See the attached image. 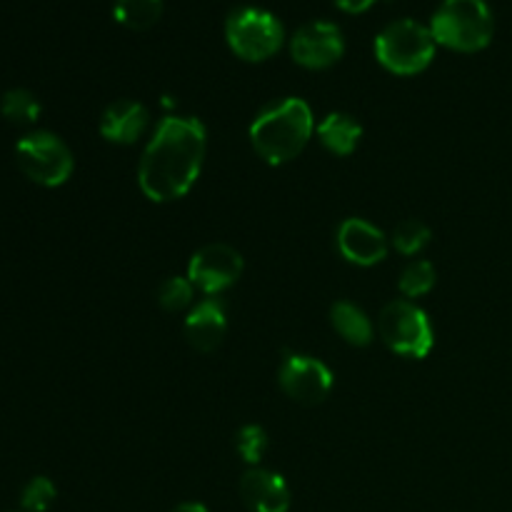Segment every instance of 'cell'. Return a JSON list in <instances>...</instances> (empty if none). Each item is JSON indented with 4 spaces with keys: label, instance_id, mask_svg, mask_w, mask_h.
<instances>
[{
    "label": "cell",
    "instance_id": "obj_19",
    "mask_svg": "<svg viewBox=\"0 0 512 512\" xmlns=\"http://www.w3.org/2000/svg\"><path fill=\"white\" fill-rule=\"evenodd\" d=\"M435 285V268L428 260H415L400 275V293L405 298H420V295L430 293Z\"/></svg>",
    "mask_w": 512,
    "mask_h": 512
},
{
    "label": "cell",
    "instance_id": "obj_11",
    "mask_svg": "<svg viewBox=\"0 0 512 512\" xmlns=\"http://www.w3.org/2000/svg\"><path fill=\"white\" fill-rule=\"evenodd\" d=\"M338 250L348 263L370 268L388 255V240L383 230L370 225L368 220L348 218L338 230Z\"/></svg>",
    "mask_w": 512,
    "mask_h": 512
},
{
    "label": "cell",
    "instance_id": "obj_16",
    "mask_svg": "<svg viewBox=\"0 0 512 512\" xmlns=\"http://www.w3.org/2000/svg\"><path fill=\"white\" fill-rule=\"evenodd\" d=\"M363 128L345 113H330L323 123L318 125V138L330 153L350 155L360 143Z\"/></svg>",
    "mask_w": 512,
    "mask_h": 512
},
{
    "label": "cell",
    "instance_id": "obj_14",
    "mask_svg": "<svg viewBox=\"0 0 512 512\" xmlns=\"http://www.w3.org/2000/svg\"><path fill=\"white\" fill-rule=\"evenodd\" d=\"M225 333H228V320H225V310L218 300H203L198 308L190 310L185 318V338L200 353H213L220 343H223Z\"/></svg>",
    "mask_w": 512,
    "mask_h": 512
},
{
    "label": "cell",
    "instance_id": "obj_25",
    "mask_svg": "<svg viewBox=\"0 0 512 512\" xmlns=\"http://www.w3.org/2000/svg\"><path fill=\"white\" fill-rule=\"evenodd\" d=\"M173 512H208V508L200 503H183V505H178Z\"/></svg>",
    "mask_w": 512,
    "mask_h": 512
},
{
    "label": "cell",
    "instance_id": "obj_1",
    "mask_svg": "<svg viewBox=\"0 0 512 512\" xmlns=\"http://www.w3.org/2000/svg\"><path fill=\"white\" fill-rule=\"evenodd\" d=\"M208 135L198 118L170 115L155 128L138 168V183L153 203H170L190 193L203 170Z\"/></svg>",
    "mask_w": 512,
    "mask_h": 512
},
{
    "label": "cell",
    "instance_id": "obj_21",
    "mask_svg": "<svg viewBox=\"0 0 512 512\" xmlns=\"http://www.w3.org/2000/svg\"><path fill=\"white\" fill-rule=\"evenodd\" d=\"M235 448H238L240 458H243L245 463L258 468L265 450H268V435H265V430L260 428V425H245V428H240L238 435H235Z\"/></svg>",
    "mask_w": 512,
    "mask_h": 512
},
{
    "label": "cell",
    "instance_id": "obj_4",
    "mask_svg": "<svg viewBox=\"0 0 512 512\" xmlns=\"http://www.w3.org/2000/svg\"><path fill=\"white\" fill-rule=\"evenodd\" d=\"M435 38L418 20H395L375 38V58L395 75H418L433 63Z\"/></svg>",
    "mask_w": 512,
    "mask_h": 512
},
{
    "label": "cell",
    "instance_id": "obj_3",
    "mask_svg": "<svg viewBox=\"0 0 512 512\" xmlns=\"http://www.w3.org/2000/svg\"><path fill=\"white\" fill-rule=\"evenodd\" d=\"M435 43L458 53H478L488 48L495 20L485 0H443L430 20Z\"/></svg>",
    "mask_w": 512,
    "mask_h": 512
},
{
    "label": "cell",
    "instance_id": "obj_8",
    "mask_svg": "<svg viewBox=\"0 0 512 512\" xmlns=\"http://www.w3.org/2000/svg\"><path fill=\"white\" fill-rule=\"evenodd\" d=\"M278 383L288 398L300 405H318L333 390V373L310 355H288L280 365Z\"/></svg>",
    "mask_w": 512,
    "mask_h": 512
},
{
    "label": "cell",
    "instance_id": "obj_7",
    "mask_svg": "<svg viewBox=\"0 0 512 512\" xmlns=\"http://www.w3.org/2000/svg\"><path fill=\"white\" fill-rule=\"evenodd\" d=\"M378 333L393 353L410 358H428L435 335L428 315L410 300H393L378 318Z\"/></svg>",
    "mask_w": 512,
    "mask_h": 512
},
{
    "label": "cell",
    "instance_id": "obj_17",
    "mask_svg": "<svg viewBox=\"0 0 512 512\" xmlns=\"http://www.w3.org/2000/svg\"><path fill=\"white\" fill-rule=\"evenodd\" d=\"M163 15V0H115V20L130 30H148Z\"/></svg>",
    "mask_w": 512,
    "mask_h": 512
},
{
    "label": "cell",
    "instance_id": "obj_15",
    "mask_svg": "<svg viewBox=\"0 0 512 512\" xmlns=\"http://www.w3.org/2000/svg\"><path fill=\"white\" fill-rule=\"evenodd\" d=\"M330 323L345 343L358 345V348L373 343V323L358 305L348 303V300H340L330 308Z\"/></svg>",
    "mask_w": 512,
    "mask_h": 512
},
{
    "label": "cell",
    "instance_id": "obj_9",
    "mask_svg": "<svg viewBox=\"0 0 512 512\" xmlns=\"http://www.w3.org/2000/svg\"><path fill=\"white\" fill-rule=\"evenodd\" d=\"M243 273V255L225 243L200 248L188 263V280L203 293L215 295L235 283Z\"/></svg>",
    "mask_w": 512,
    "mask_h": 512
},
{
    "label": "cell",
    "instance_id": "obj_10",
    "mask_svg": "<svg viewBox=\"0 0 512 512\" xmlns=\"http://www.w3.org/2000/svg\"><path fill=\"white\" fill-rule=\"evenodd\" d=\"M345 40L335 23L328 20H315L303 25L290 40V55L298 65L310 70H323L338 63L343 58Z\"/></svg>",
    "mask_w": 512,
    "mask_h": 512
},
{
    "label": "cell",
    "instance_id": "obj_6",
    "mask_svg": "<svg viewBox=\"0 0 512 512\" xmlns=\"http://www.w3.org/2000/svg\"><path fill=\"white\" fill-rule=\"evenodd\" d=\"M15 160L25 178L43 188H58L73 175V153L58 135L48 130L28 133L15 145Z\"/></svg>",
    "mask_w": 512,
    "mask_h": 512
},
{
    "label": "cell",
    "instance_id": "obj_13",
    "mask_svg": "<svg viewBox=\"0 0 512 512\" xmlns=\"http://www.w3.org/2000/svg\"><path fill=\"white\" fill-rule=\"evenodd\" d=\"M145 128H148V110L135 100H115L100 118V135L108 143H135L138 138H143Z\"/></svg>",
    "mask_w": 512,
    "mask_h": 512
},
{
    "label": "cell",
    "instance_id": "obj_22",
    "mask_svg": "<svg viewBox=\"0 0 512 512\" xmlns=\"http://www.w3.org/2000/svg\"><path fill=\"white\" fill-rule=\"evenodd\" d=\"M195 285L188 278H168L158 288V303L163 305L168 313H180L193 303Z\"/></svg>",
    "mask_w": 512,
    "mask_h": 512
},
{
    "label": "cell",
    "instance_id": "obj_18",
    "mask_svg": "<svg viewBox=\"0 0 512 512\" xmlns=\"http://www.w3.org/2000/svg\"><path fill=\"white\" fill-rule=\"evenodd\" d=\"M0 113L15 125H30L40 118V103L30 90L15 88L0 98Z\"/></svg>",
    "mask_w": 512,
    "mask_h": 512
},
{
    "label": "cell",
    "instance_id": "obj_2",
    "mask_svg": "<svg viewBox=\"0 0 512 512\" xmlns=\"http://www.w3.org/2000/svg\"><path fill=\"white\" fill-rule=\"evenodd\" d=\"M313 110L305 100L285 98L260 110L250 125V143L270 165L290 163L313 138Z\"/></svg>",
    "mask_w": 512,
    "mask_h": 512
},
{
    "label": "cell",
    "instance_id": "obj_24",
    "mask_svg": "<svg viewBox=\"0 0 512 512\" xmlns=\"http://www.w3.org/2000/svg\"><path fill=\"white\" fill-rule=\"evenodd\" d=\"M335 3H338V8L345 10V13H365L375 0H335Z\"/></svg>",
    "mask_w": 512,
    "mask_h": 512
},
{
    "label": "cell",
    "instance_id": "obj_23",
    "mask_svg": "<svg viewBox=\"0 0 512 512\" xmlns=\"http://www.w3.org/2000/svg\"><path fill=\"white\" fill-rule=\"evenodd\" d=\"M58 498V490H55L53 480L48 478H33L23 490V498H20V505H23L28 512H45L50 505Z\"/></svg>",
    "mask_w": 512,
    "mask_h": 512
},
{
    "label": "cell",
    "instance_id": "obj_20",
    "mask_svg": "<svg viewBox=\"0 0 512 512\" xmlns=\"http://www.w3.org/2000/svg\"><path fill=\"white\" fill-rule=\"evenodd\" d=\"M430 228L425 223H420V220H403V223L395 228L393 233V245L398 248V253L403 255H415L420 253V250L425 248V245L430 243Z\"/></svg>",
    "mask_w": 512,
    "mask_h": 512
},
{
    "label": "cell",
    "instance_id": "obj_12",
    "mask_svg": "<svg viewBox=\"0 0 512 512\" xmlns=\"http://www.w3.org/2000/svg\"><path fill=\"white\" fill-rule=\"evenodd\" d=\"M240 498L250 512H288L290 490L283 475L263 468H250L240 478Z\"/></svg>",
    "mask_w": 512,
    "mask_h": 512
},
{
    "label": "cell",
    "instance_id": "obj_5",
    "mask_svg": "<svg viewBox=\"0 0 512 512\" xmlns=\"http://www.w3.org/2000/svg\"><path fill=\"white\" fill-rule=\"evenodd\" d=\"M225 38L230 50L248 63H263L273 58L283 45V25L273 13L260 8H240L228 15Z\"/></svg>",
    "mask_w": 512,
    "mask_h": 512
}]
</instances>
